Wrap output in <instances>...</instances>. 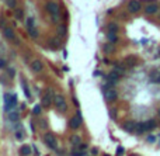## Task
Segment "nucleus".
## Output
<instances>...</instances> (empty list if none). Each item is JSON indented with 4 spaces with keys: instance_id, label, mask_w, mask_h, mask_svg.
Segmentation results:
<instances>
[{
    "instance_id": "obj_1",
    "label": "nucleus",
    "mask_w": 160,
    "mask_h": 156,
    "mask_svg": "<svg viewBox=\"0 0 160 156\" xmlns=\"http://www.w3.org/2000/svg\"><path fill=\"white\" fill-rule=\"evenodd\" d=\"M45 8H46V11L51 14L52 21H53V23H58V21H59V18H60V15H59L60 7H59V4H58V3H55V1H48V3L45 4Z\"/></svg>"
},
{
    "instance_id": "obj_2",
    "label": "nucleus",
    "mask_w": 160,
    "mask_h": 156,
    "mask_svg": "<svg viewBox=\"0 0 160 156\" xmlns=\"http://www.w3.org/2000/svg\"><path fill=\"white\" fill-rule=\"evenodd\" d=\"M53 103H55V107L59 113H65L67 110V103L65 100V97L62 94H55L53 97Z\"/></svg>"
},
{
    "instance_id": "obj_3",
    "label": "nucleus",
    "mask_w": 160,
    "mask_h": 156,
    "mask_svg": "<svg viewBox=\"0 0 160 156\" xmlns=\"http://www.w3.org/2000/svg\"><path fill=\"white\" fill-rule=\"evenodd\" d=\"M80 124H82V113L77 111V115L76 117H72L69 120V127L72 129H79L80 128Z\"/></svg>"
},
{
    "instance_id": "obj_4",
    "label": "nucleus",
    "mask_w": 160,
    "mask_h": 156,
    "mask_svg": "<svg viewBox=\"0 0 160 156\" xmlns=\"http://www.w3.org/2000/svg\"><path fill=\"white\" fill-rule=\"evenodd\" d=\"M44 139H45V144H46L51 149H56V148H58V141H56V138H55L53 134H46V135L44 137Z\"/></svg>"
},
{
    "instance_id": "obj_5",
    "label": "nucleus",
    "mask_w": 160,
    "mask_h": 156,
    "mask_svg": "<svg viewBox=\"0 0 160 156\" xmlns=\"http://www.w3.org/2000/svg\"><path fill=\"white\" fill-rule=\"evenodd\" d=\"M157 11H159V4H157V3H149V4H146V7H145L146 15L157 14Z\"/></svg>"
},
{
    "instance_id": "obj_6",
    "label": "nucleus",
    "mask_w": 160,
    "mask_h": 156,
    "mask_svg": "<svg viewBox=\"0 0 160 156\" xmlns=\"http://www.w3.org/2000/svg\"><path fill=\"white\" fill-rule=\"evenodd\" d=\"M141 8H142V4L139 0H131L128 3V11L129 13H138Z\"/></svg>"
},
{
    "instance_id": "obj_7",
    "label": "nucleus",
    "mask_w": 160,
    "mask_h": 156,
    "mask_svg": "<svg viewBox=\"0 0 160 156\" xmlns=\"http://www.w3.org/2000/svg\"><path fill=\"white\" fill-rule=\"evenodd\" d=\"M55 96H53V90L52 89H48V94L46 96H44V99H42V106L44 107H49L51 104H52V99H53Z\"/></svg>"
},
{
    "instance_id": "obj_8",
    "label": "nucleus",
    "mask_w": 160,
    "mask_h": 156,
    "mask_svg": "<svg viewBox=\"0 0 160 156\" xmlns=\"http://www.w3.org/2000/svg\"><path fill=\"white\" fill-rule=\"evenodd\" d=\"M31 69H32V72H35V73H39V72H42V69H44V65H42V62H41V61H38V59H34V61L31 62Z\"/></svg>"
},
{
    "instance_id": "obj_9",
    "label": "nucleus",
    "mask_w": 160,
    "mask_h": 156,
    "mask_svg": "<svg viewBox=\"0 0 160 156\" xmlns=\"http://www.w3.org/2000/svg\"><path fill=\"white\" fill-rule=\"evenodd\" d=\"M3 35H4V38L8 39V41H13V39L15 38V37H14V31H13L11 27H4V28H3Z\"/></svg>"
},
{
    "instance_id": "obj_10",
    "label": "nucleus",
    "mask_w": 160,
    "mask_h": 156,
    "mask_svg": "<svg viewBox=\"0 0 160 156\" xmlns=\"http://www.w3.org/2000/svg\"><path fill=\"white\" fill-rule=\"evenodd\" d=\"M117 97H118V94H117V91L114 89L105 90V99H107V101H115Z\"/></svg>"
},
{
    "instance_id": "obj_11",
    "label": "nucleus",
    "mask_w": 160,
    "mask_h": 156,
    "mask_svg": "<svg viewBox=\"0 0 160 156\" xmlns=\"http://www.w3.org/2000/svg\"><path fill=\"white\" fill-rule=\"evenodd\" d=\"M136 122H134V121H127L125 124H124V129L127 131V132H132V131H135L136 129Z\"/></svg>"
},
{
    "instance_id": "obj_12",
    "label": "nucleus",
    "mask_w": 160,
    "mask_h": 156,
    "mask_svg": "<svg viewBox=\"0 0 160 156\" xmlns=\"http://www.w3.org/2000/svg\"><path fill=\"white\" fill-rule=\"evenodd\" d=\"M70 144H72L74 148H79V146L82 145V139H80V137H77V135H73V137L70 138Z\"/></svg>"
},
{
    "instance_id": "obj_13",
    "label": "nucleus",
    "mask_w": 160,
    "mask_h": 156,
    "mask_svg": "<svg viewBox=\"0 0 160 156\" xmlns=\"http://www.w3.org/2000/svg\"><path fill=\"white\" fill-rule=\"evenodd\" d=\"M25 27H27L28 31L35 27V23H34V18H32V17H27V18H25Z\"/></svg>"
},
{
    "instance_id": "obj_14",
    "label": "nucleus",
    "mask_w": 160,
    "mask_h": 156,
    "mask_svg": "<svg viewBox=\"0 0 160 156\" xmlns=\"http://www.w3.org/2000/svg\"><path fill=\"white\" fill-rule=\"evenodd\" d=\"M107 38H108V41H110L111 44H115V42L118 41V35H117V32H111V31H108Z\"/></svg>"
},
{
    "instance_id": "obj_15",
    "label": "nucleus",
    "mask_w": 160,
    "mask_h": 156,
    "mask_svg": "<svg viewBox=\"0 0 160 156\" xmlns=\"http://www.w3.org/2000/svg\"><path fill=\"white\" fill-rule=\"evenodd\" d=\"M119 76H121V75H119L118 72L112 70V72H111V73L108 75V80H110V83H112V82H117V80L119 79Z\"/></svg>"
},
{
    "instance_id": "obj_16",
    "label": "nucleus",
    "mask_w": 160,
    "mask_h": 156,
    "mask_svg": "<svg viewBox=\"0 0 160 156\" xmlns=\"http://www.w3.org/2000/svg\"><path fill=\"white\" fill-rule=\"evenodd\" d=\"M20 153L22 156H28L31 153V148H30L28 145H22V146L20 148Z\"/></svg>"
},
{
    "instance_id": "obj_17",
    "label": "nucleus",
    "mask_w": 160,
    "mask_h": 156,
    "mask_svg": "<svg viewBox=\"0 0 160 156\" xmlns=\"http://www.w3.org/2000/svg\"><path fill=\"white\" fill-rule=\"evenodd\" d=\"M14 15L17 20H22L24 18V10L22 8H14Z\"/></svg>"
},
{
    "instance_id": "obj_18",
    "label": "nucleus",
    "mask_w": 160,
    "mask_h": 156,
    "mask_svg": "<svg viewBox=\"0 0 160 156\" xmlns=\"http://www.w3.org/2000/svg\"><path fill=\"white\" fill-rule=\"evenodd\" d=\"M125 63H127L129 68L135 66V63H136V58H135V56H128V58L125 59Z\"/></svg>"
},
{
    "instance_id": "obj_19",
    "label": "nucleus",
    "mask_w": 160,
    "mask_h": 156,
    "mask_svg": "<svg viewBox=\"0 0 160 156\" xmlns=\"http://www.w3.org/2000/svg\"><path fill=\"white\" fill-rule=\"evenodd\" d=\"M114 70H115V72H118L119 75H122V73L125 72V66H124V65H121V63H115V65H114Z\"/></svg>"
},
{
    "instance_id": "obj_20",
    "label": "nucleus",
    "mask_w": 160,
    "mask_h": 156,
    "mask_svg": "<svg viewBox=\"0 0 160 156\" xmlns=\"http://www.w3.org/2000/svg\"><path fill=\"white\" fill-rule=\"evenodd\" d=\"M156 128V121L155 120H149L148 122H146V129L148 131H153Z\"/></svg>"
},
{
    "instance_id": "obj_21",
    "label": "nucleus",
    "mask_w": 160,
    "mask_h": 156,
    "mask_svg": "<svg viewBox=\"0 0 160 156\" xmlns=\"http://www.w3.org/2000/svg\"><path fill=\"white\" fill-rule=\"evenodd\" d=\"M136 131H138V134H142V132H145V131H148L146 129V122H141V124H138L136 125Z\"/></svg>"
},
{
    "instance_id": "obj_22",
    "label": "nucleus",
    "mask_w": 160,
    "mask_h": 156,
    "mask_svg": "<svg viewBox=\"0 0 160 156\" xmlns=\"http://www.w3.org/2000/svg\"><path fill=\"white\" fill-rule=\"evenodd\" d=\"M58 34H59V37H65L66 35V25H59L58 27Z\"/></svg>"
},
{
    "instance_id": "obj_23",
    "label": "nucleus",
    "mask_w": 160,
    "mask_h": 156,
    "mask_svg": "<svg viewBox=\"0 0 160 156\" xmlns=\"http://www.w3.org/2000/svg\"><path fill=\"white\" fill-rule=\"evenodd\" d=\"M22 90H24V93H25V96L28 97V99H31V91H30V89H28V86H27V83L25 82H22Z\"/></svg>"
},
{
    "instance_id": "obj_24",
    "label": "nucleus",
    "mask_w": 160,
    "mask_h": 156,
    "mask_svg": "<svg viewBox=\"0 0 160 156\" xmlns=\"http://www.w3.org/2000/svg\"><path fill=\"white\" fill-rule=\"evenodd\" d=\"M18 113L17 111H14V113H10V115H8V120L10 121H13V122H15V121H18Z\"/></svg>"
},
{
    "instance_id": "obj_25",
    "label": "nucleus",
    "mask_w": 160,
    "mask_h": 156,
    "mask_svg": "<svg viewBox=\"0 0 160 156\" xmlns=\"http://www.w3.org/2000/svg\"><path fill=\"white\" fill-rule=\"evenodd\" d=\"M108 31H111V32H117V31H118V25H117L115 23H110V24H108Z\"/></svg>"
},
{
    "instance_id": "obj_26",
    "label": "nucleus",
    "mask_w": 160,
    "mask_h": 156,
    "mask_svg": "<svg viewBox=\"0 0 160 156\" xmlns=\"http://www.w3.org/2000/svg\"><path fill=\"white\" fill-rule=\"evenodd\" d=\"M49 45H51V46H53V48H58V46L60 45V41H59L58 38H52V39H51V42H49Z\"/></svg>"
},
{
    "instance_id": "obj_27",
    "label": "nucleus",
    "mask_w": 160,
    "mask_h": 156,
    "mask_svg": "<svg viewBox=\"0 0 160 156\" xmlns=\"http://www.w3.org/2000/svg\"><path fill=\"white\" fill-rule=\"evenodd\" d=\"M86 153H84V151L82 149V151H79V149H73L72 151V156H84Z\"/></svg>"
},
{
    "instance_id": "obj_28",
    "label": "nucleus",
    "mask_w": 160,
    "mask_h": 156,
    "mask_svg": "<svg viewBox=\"0 0 160 156\" xmlns=\"http://www.w3.org/2000/svg\"><path fill=\"white\" fill-rule=\"evenodd\" d=\"M7 1V6L10 8H17V1L15 0H6Z\"/></svg>"
},
{
    "instance_id": "obj_29",
    "label": "nucleus",
    "mask_w": 160,
    "mask_h": 156,
    "mask_svg": "<svg viewBox=\"0 0 160 156\" xmlns=\"http://www.w3.org/2000/svg\"><path fill=\"white\" fill-rule=\"evenodd\" d=\"M104 51H105L107 53L112 52V45H111V42H110V44H105V45H104Z\"/></svg>"
},
{
    "instance_id": "obj_30",
    "label": "nucleus",
    "mask_w": 160,
    "mask_h": 156,
    "mask_svg": "<svg viewBox=\"0 0 160 156\" xmlns=\"http://www.w3.org/2000/svg\"><path fill=\"white\" fill-rule=\"evenodd\" d=\"M14 135H15V139H17V141H21V139L24 138V134H22V132H20V131H15V134H14Z\"/></svg>"
},
{
    "instance_id": "obj_31",
    "label": "nucleus",
    "mask_w": 160,
    "mask_h": 156,
    "mask_svg": "<svg viewBox=\"0 0 160 156\" xmlns=\"http://www.w3.org/2000/svg\"><path fill=\"white\" fill-rule=\"evenodd\" d=\"M28 32H30V35H31V37H32V38H35V37H37V35H38V31H37V28H35V27H34V28H32V30H30V31H28Z\"/></svg>"
},
{
    "instance_id": "obj_32",
    "label": "nucleus",
    "mask_w": 160,
    "mask_h": 156,
    "mask_svg": "<svg viewBox=\"0 0 160 156\" xmlns=\"http://www.w3.org/2000/svg\"><path fill=\"white\" fill-rule=\"evenodd\" d=\"M7 72H8V76H10V77H14V75H15V70H14L13 68H8V69H7Z\"/></svg>"
},
{
    "instance_id": "obj_33",
    "label": "nucleus",
    "mask_w": 160,
    "mask_h": 156,
    "mask_svg": "<svg viewBox=\"0 0 160 156\" xmlns=\"http://www.w3.org/2000/svg\"><path fill=\"white\" fill-rule=\"evenodd\" d=\"M32 111H34V114H37V115H39V114H41V107H39V106H35Z\"/></svg>"
},
{
    "instance_id": "obj_34",
    "label": "nucleus",
    "mask_w": 160,
    "mask_h": 156,
    "mask_svg": "<svg viewBox=\"0 0 160 156\" xmlns=\"http://www.w3.org/2000/svg\"><path fill=\"white\" fill-rule=\"evenodd\" d=\"M122 153H124V149H122L121 146H118V149H117V155H118V156H122Z\"/></svg>"
},
{
    "instance_id": "obj_35",
    "label": "nucleus",
    "mask_w": 160,
    "mask_h": 156,
    "mask_svg": "<svg viewBox=\"0 0 160 156\" xmlns=\"http://www.w3.org/2000/svg\"><path fill=\"white\" fill-rule=\"evenodd\" d=\"M155 139H156V138H155L153 135H150V137H148V142H149V144H153V142H155Z\"/></svg>"
},
{
    "instance_id": "obj_36",
    "label": "nucleus",
    "mask_w": 160,
    "mask_h": 156,
    "mask_svg": "<svg viewBox=\"0 0 160 156\" xmlns=\"http://www.w3.org/2000/svg\"><path fill=\"white\" fill-rule=\"evenodd\" d=\"M97 153H98V149H97V148H93V149H91V155L97 156Z\"/></svg>"
},
{
    "instance_id": "obj_37",
    "label": "nucleus",
    "mask_w": 160,
    "mask_h": 156,
    "mask_svg": "<svg viewBox=\"0 0 160 156\" xmlns=\"http://www.w3.org/2000/svg\"><path fill=\"white\" fill-rule=\"evenodd\" d=\"M0 68H6V62L3 59H0Z\"/></svg>"
},
{
    "instance_id": "obj_38",
    "label": "nucleus",
    "mask_w": 160,
    "mask_h": 156,
    "mask_svg": "<svg viewBox=\"0 0 160 156\" xmlns=\"http://www.w3.org/2000/svg\"><path fill=\"white\" fill-rule=\"evenodd\" d=\"M41 127L45 128V121H44V120H41Z\"/></svg>"
},
{
    "instance_id": "obj_39",
    "label": "nucleus",
    "mask_w": 160,
    "mask_h": 156,
    "mask_svg": "<svg viewBox=\"0 0 160 156\" xmlns=\"http://www.w3.org/2000/svg\"><path fill=\"white\" fill-rule=\"evenodd\" d=\"M157 14H159V15H157V17H159V20H160V8H159V11H157Z\"/></svg>"
},
{
    "instance_id": "obj_40",
    "label": "nucleus",
    "mask_w": 160,
    "mask_h": 156,
    "mask_svg": "<svg viewBox=\"0 0 160 156\" xmlns=\"http://www.w3.org/2000/svg\"><path fill=\"white\" fill-rule=\"evenodd\" d=\"M159 115H160V108H159Z\"/></svg>"
},
{
    "instance_id": "obj_41",
    "label": "nucleus",
    "mask_w": 160,
    "mask_h": 156,
    "mask_svg": "<svg viewBox=\"0 0 160 156\" xmlns=\"http://www.w3.org/2000/svg\"><path fill=\"white\" fill-rule=\"evenodd\" d=\"M105 156H110V155H105Z\"/></svg>"
}]
</instances>
